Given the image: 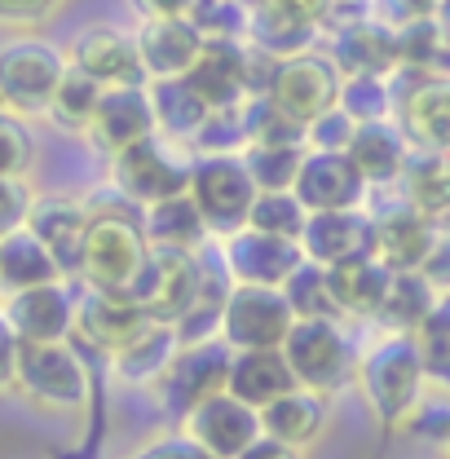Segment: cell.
<instances>
[{
  "mask_svg": "<svg viewBox=\"0 0 450 459\" xmlns=\"http://www.w3.org/2000/svg\"><path fill=\"white\" fill-rule=\"evenodd\" d=\"M221 261H225V270H229L234 283L282 287L309 256H305L300 238H279V234L243 226L221 243Z\"/></svg>",
  "mask_w": 450,
  "mask_h": 459,
  "instance_id": "7c38bea8",
  "label": "cell"
},
{
  "mask_svg": "<svg viewBox=\"0 0 450 459\" xmlns=\"http://www.w3.org/2000/svg\"><path fill=\"white\" fill-rule=\"evenodd\" d=\"M314 36H318V22L309 18H296V13H282V9H270V4H252V31L247 40L265 54H274L279 62L296 54H309L314 49Z\"/></svg>",
  "mask_w": 450,
  "mask_h": 459,
  "instance_id": "e575fe53",
  "label": "cell"
},
{
  "mask_svg": "<svg viewBox=\"0 0 450 459\" xmlns=\"http://www.w3.org/2000/svg\"><path fill=\"white\" fill-rule=\"evenodd\" d=\"M296 327V309L282 296V287H252L234 283L221 314V341L238 349H282Z\"/></svg>",
  "mask_w": 450,
  "mask_h": 459,
  "instance_id": "30bf717a",
  "label": "cell"
},
{
  "mask_svg": "<svg viewBox=\"0 0 450 459\" xmlns=\"http://www.w3.org/2000/svg\"><path fill=\"white\" fill-rule=\"evenodd\" d=\"M424 362H420V349L411 336L389 332L385 341L376 344L362 362H358V389L371 406V415L389 429L402 424H415V411L424 398Z\"/></svg>",
  "mask_w": 450,
  "mask_h": 459,
  "instance_id": "6da1fadb",
  "label": "cell"
},
{
  "mask_svg": "<svg viewBox=\"0 0 450 459\" xmlns=\"http://www.w3.org/2000/svg\"><path fill=\"white\" fill-rule=\"evenodd\" d=\"M282 296L291 300L296 318H344L336 291H332V279H327V265H318V261H305L282 283Z\"/></svg>",
  "mask_w": 450,
  "mask_h": 459,
  "instance_id": "74e56055",
  "label": "cell"
},
{
  "mask_svg": "<svg viewBox=\"0 0 450 459\" xmlns=\"http://www.w3.org/2000/svg\"><path fill=\"white\" fill-rule=\"evenodd\" d=\"M155 318L128 296V291H102V287H84V296H75V332L102 353H119L137 341Z\"/></svg>",
  "mask_w": 450,
  "mask_h": 459,
  "instance_id": "5bb4252c",
  "label": "cell"
},
{
  "mask_svg": "<svg viewBox=\"0 0 450 459\" xmlns=\"http://www.w3.org/2000/svg\"><path fill=\"white\" fill-rule=\"evenodd\" d=\"M160 133V119H155V102H151V84H133V89H107L102 93V107L89 124V142L107 155H124L128 146L146 142Z\"/></svg>",
  "mask_w": 450,
  "mask_h": 459,
  "instance_id": "e0dca14e",
  "label": "cell"
},
{
  "mask_svg": "<svg viewBox=\"0 0 450 459\" xmlns=\"http://www.w3.org/2000/svg\"><path fill=\"white\" fill-rule=\"evenodd\" d=\"M394 274L397 270H389L380 256H353V261L327 265V279H332L340 309L353 314V318H380L385 296L394 287Z\"/></svg>",
  "mask_w": 450,
  "mask_h": 459,
  "instance_id": "83f0119b",
  "label": "cell"
},
{
  "mask_svg": "<svg viewBox=\"0 0 450 459\" xmlns=\"http://www.w3.org/2000/svg\"><path fill=\"white\" fill-rule=\"evenodd\" d=\"M305 221H309V208L296 199V190H261L252 204V217H247L252 230H265L279 238H300Z\"/></svg>",
  "mask_w": 450,
  "mask_h": 459,
  "instance_id": "b9f144b4",
  "label": "cell"
},
{
  "mask_svg": "<svg viewBox=\"0 0 450 459\" xmlns=\"http://www.w3.org/2000/svg\"><path fill=\"white\" fill-rule=\"evenodd\" d=\"M186 18L203 36V45L247 40V31H252V4H243V0H195Z\"/></svg>",
  "mask_w": 450,
  "mask_h": 459,
  "instance_id": "f35d334b",
  "label": "cell"
},
{
  "mask_svg": "<svg viewBox=\"0 0 450 459\" xmlns=\"http://www.w3.org/2000/svg\"><path fill=\"white\" fill-rule=\"evenodd\" d=\"M71 57L40 36H13L0 45V107L13 115H49Z\"/></svg>",
  "mask_w": 450,
  "mask_h": 459,
  "instance_id": "3957f363",
  "label": "cell"
},
{
  "mask_svg": "<svg viewBox=\"0 0 450 459\" xmlns=\"http://www.w3.org/2000/svg\"><path fill=\"white\" fill-rule=\"evenodd\" d=\"M142 230H146L151 247H172V252H203L208 238H212V226L199 212V204L190 199V190L177 195V199L155 204V208H146Z\"/></svg>",
  "mask_w": 450,
  "mask_h": 459,
  "instance_id": "4dcf8cb0",
  "label": "cell"
},
{
  "mask_svg": "<svg viewBox=\"0 0 450 459\" xmlns=\"http://www.w3.org/2000/svg\"><path fill=\"white\" fill-rule=\"evenodd\" d=\"M340 107L353 115L358 124H367V119H389V111H394V89H389V80H380V75H353V80H344Z\"/></svg>",
  "mask_w": 450,
  "mask_h": 459,
  "instance_id": "7bdbcfd3",
  "label": "cell"
},
{
  "mask_svg": "<svg viewBox=\"0 0 450 459\" xmlns=\"http://www.w3.org/2000/svg\"><path fill=\"white\" fill-rule=\"evenodd\" d=\"M102 93L107 89L93 75H84L80 66H71L62 75V84H57L54 102H49V119H54L57 128H66V133H89L93 115L102 107Z\"/></svg>",
  "mask_w": 450,
  "mask_h": 459,
  "instance_id": "8d00e7d4",
  "label": "cell"
},
{
  "mask_svg": "<svg viewBox=\"0 0 450 459\" xmlns=\"http://www.w3.org/2000/svg\"><path fill=\"white\" fill-rule=\"evenodd\" d=\"M420 274L437 287L442 296H450V234H437V243H433V252L424 256Z\"/></svg>",
  "mask_w": 450,
  "mask_h": 459,
  "instance_id": "c3c4849f",
  "label": "cell"
},
{
  "mask_svg": "<svg viewBox=\"0 0 450 459\" xmlns=\"http://www.w3.org/2000/svg\"><path fill=\"white\" fill-rule=\"evenodd\" d=\"M57 0H0V22H36Z\"/></svg>",
  "mask_w": 450,
  "mask_h": 459,
  "instance_id": "f5cc1de1",
  "label": "cell"
},
{
  "mask_svg": "<svg viewBox=\"0 0 450 459\" xmlns=\"http://www.w3.org/2000/svg\"><path fill=\"white\" fill-rule=\"evenodd\" d=\"M402 128L415 151H450V75H428L402 98Z\"/></svg>",
  "mask_w": 450,
  "mask_h": 459,
  "instance_id": "484cf974",
  "label": "cell"
},
{
  "mask_svg": "<svg viewBox=\"0 0 450 459\" xmlns=\"http://www.w3.org/2000/svg\"><path fill=\"white\" fill-rule=\"evenodd\" d=\"M437 300H442V291L428 283L420 270H402V274H394V287H389V296H385L380 323H385L389 332L411 336V332L433 314V305H437Z\"/></svg>",
  "mask_w": 450,
  "mask_h": 459,
  "instance_id": "d590c367",
  "label": "cell"
},
{
  "mask_svg": "<svg viewBox=\"0 0 450 459\" xmlns=\"http://www.w3.org/2000/svg\"><path fill=\"white\" fill-rule=\"evenodd\" d=\"M256 4H270V9H282V13H296V18H309V22H318V27H323L336 0H256Z\"/></svg>",
  "mask_w": 450,
  "mask_h": 459,
  "instance_id": "f907efd6",
  "label": "cell"
},
{
  "mask_svg": "<svg viewBox=\"0 0 450 459\" xmlns=\"http://www.w3.org/2000/svg\"><path fill=\"white\" fill-rule=\"evenodd\" d=\"M229 367H234V349H229L221 336L181 344L177 358L169 362V371L160 376L155 394H160V402H164V411H172V415L186 420L199 402L225 394V385H229Z\"/></svg>",
  "mask_w": 450,
  "mask_h": 459,
  "instance_id": "9c48e42d",
  "label": "cell"
},
{
  "mask_svg": "<svg viewBox=\"0 0 450 459\" xmlns=\"http://www.w3.org/2000/svg\"><path fill=\"white\" fill-rule=\"evenodd\" d=\"M146 261H151V238L142 221H133L128 212H93L80 261L84 283L102 291H128L146 270Z\"/></svg>",
  "mask_w": 450,
  "mask_h": 459,
  "instance_id": "277c9868",
  "label": "cell"
},
{
  "mask_svg": "<svg viewBox=\"0 0 450 459\" xmlns=\"http://www.w3.org/2000/svg\"><path fill=\"white\" fill-rule=\"evenodd\" d=\"M433 243H437V230L428 226L411 204H397V208L376 217V256L397 274L420 270L424 256L433 252Z\"/></svg>",
  "mask_w": 450,
  "mask_h": 459,
  "instance_id": "4316f807",
  "label": "cell"
},
{
  "mask_svg": "<svg viewBox=\"0 0 450 459\" xmlns=\"http://www.w3.org/2000/svg\"><path fill=\"white\" fill-rule=\"evenodd\" d=\"M18 332L13 323L4 318V305H0V394L13 389V376H18Z\"/></svg>",
  "mask_w": 450,
  "mask_h": 459,
  "instance_id": "681fc988",
  "label": "cell"
},
{
  "mask_svg": "<svg viewBox=\"0 0 450 459\" xmlns=\"http://www.w3.org/2000/svg\"><path fill=\"white\" fill-rule=\"evenodd\" d=\"M203 283V256L199 252H172V247H151L146 270L137 274V283L128 287V296L155 318V323H181L199 296Z\"/></svg>",
  "mask_w": 450,
  "mask_h": 459,
  "instance_id": "8fae6325",
  "label": "cell"
},
{
  "mask_svg": "<svg viewBox=\"0 0 450 459\" xmlns=\"http://www.w3.org/2000/svg\"><path fill=\"white\" fill-rule=\"evenodd\" d=\"M71 66H80L84 75H93L102 89H133V84H151L146 62L137 49V36L119 31L111 22H93L71 40Z\"/></svg>",
  "mask_w": 450,
  "mask_h": 459,
  "instance_id": "4fadbf2b",
  "label": "cell"
},
{
  "mask_svg": "<svg viewBox=\"0 0 450 459\" xmlns=\"http://www.w3.org/2000/svg\"><path fill=\"white\" fill-rule=\"evenodd\" d=\"M305 146H261L252 142L243 151V164L252 172L256 190H291L296 177H300V164H305Z\"/></svg>",
  "mask_w": 450,
  "mask_h": 459,
  "instance_id": "60d3db41",
  "label": "cell"
},
{
  "mask_svg": "<svg viewBox=\"0 0 450 459\" xmlns=\"http://www.w3.org/2000/svg\"><path fill=\"white\" fill-rule=\"evenodd\" d=\"M142 459H212V455H208V451H203L195 437H186V433H181V437H169V442L151 446Z\"/></svg>",
  "mask_w": 450,
  "mask_h": 459,
  "instance_id": "816d5d0a",
  "label": "cell"
},
{
  "mask_svg": "<svg viewBox=\"0 0 450 459\" xmlns=\"http://www.w3.org/2000/svg\"><path fill=\"white\" fill-rule=\"evenodd\" d=\"M446 164H450V151H446Z\"/></svg>",
  "mask_w": 450,
  "mask_h": 459,
  "instance_id": "6f0895ef",
  "label": "cell"
},
{
  "mask_svg": "<svg viewBox=\"0 0 450 459\" xmlns=\"http://www.w3.org/2000/svg\"><path fill=\"white\" fill-rule=\"evenodd\" d=\"M367 9H371L376 22H385L394 31H406L415 22L437 18V0H367Z\"/></svg>",
  "mask_w": 450,
  "mask_h": 459,
  "instance_id": "f6af8a7d",
  "label": "cell"
},
{
  "mask_svg": "<svg viewBox=\"0 0 450 459\" xmlns=\"http://www.w3.org/2000/svg\"><path fill=\"white\" fill-rule=\"evenodd\" d=\"M411 155H415V146H411L406 128L394 124V119H367V124H358V133H353V142H349V160L362 169V177H367L371 186L402 181Z\"/></svg>",
  "mask_w": 450,
  "mask_h": 459,
  "instance_id": "cb8c5ba5",
  "label": "cell"
},
{
  "mask_svg": "<svg viewBox=\"0 0 450 459\" xmlns=\"http://www.w3.org/2000/svg\"><path fill=\"white\" fill-rule=\"evenodd\" d=\"M4 318L13 323L18 341H71L75 332V296L66 279L40 283L27 291H9L4 296Z\"/></svg>",
  "mask_w": 450,
  "mask_h": 459,
  "instance_id": "ac0fdd59",
  "label": "cell"
},
{
  "mask_svg": "<svg viewBox=\"0 0 450 459\" xmlns=\"http://www.w3.org/2000/svg\"><path fill=\"white\" fill-rule=\"evenodd\" d=\"M195 0H133L142 18H186Z\"/></svg>",
  "mask_w": 450,
  "mask_h": 459,
  "instance_id": "11a10c76",
  "label": "cell"
},
{
  "mask_svg": "<svg viewBox=\"0 0 450 459\" xmlns=\"http://www.w3.org/2000/svg\"><path fill=\"white\" fill-rule=\"evenodd\" d=\"M31 204H36V195L27 190L22 177H0V238L27 226Z\"/></svg>",
  "mask_w": 450,
  "mask_h": 459,
  "instance_id": "7dc6e473",
  "label": "cell"
},
{
  "mask_svg": "<svg viewBox=\"0 0 450 459\" xmlns=\"http://www.w3.org/2000/svg\"><path fill=\"white\" fill-rule=\"evenodd\" d=\"M411 341L420 349V362H424V376L433 385L450 389V296H442L433 305V314L411 332Z\"/></svg>",
  "mask_w": 450,
  "mask_h": 459,
  "instance_id": "ab89813d",
  "label": "cell"
},
{
  "mask_svg": "<svg viewBox=\"0 0 450 459\" xmlns=\"http://www.w3.org/2000/svg\"><path fill=\"white\" fill-rule=\"evenodd\" d=\"M411 429L424 433V437H433V442H442V446H450V406L446 411H433L428 420H415Z\"/></svg>",
  "mask_w": 450,
  "mask_h": 459,
  "instance_id": "9f6ffc18",
  "label": "cell"
},
{
  "mask_svg": "<svg viewBox=\"0 0 450 459\" xmlns=\"http://www.w3.org/2000/svg\"><path fill=\"white\" fill-rule=\"evenodd\" d=\"M31 164V133L22 115L0 107V177H22Z\"/></svg>",
  "mask_w": 450,
  "mask_h": 459,
  "instance_id": "ee69618b",
  "label": "cell"
},
{
  "mask_svg": "<svg viewBox=\"0 0 450 459\" xmlns=\"http://www.w3.org/2000/svg\"><path fill=\"white\" fill-rule=\"evenodd\" d=\"M186 80L199 89V98H203L212 111L252 98V93H247V40L203 45V54H199L195 71H190Z\"/></svg>",
  "mask_w": 450,
  "mask_h": 459,
  "instance_id": "d4e9b609",
  "label": "cell"
},
{
  "mask_svg": "<svg viewBox=\"0 0 450 459\" xmlns=\"http://www.w3.org/2000/svg\"><path fill=\"white\" fill-rule=\"evenodd\" d=\"M261 429L265 437H279L287 446H309L323 429H327V394H314V389H291L279 402H270L261 411Z\"/></svg>",
  "mask_w": 450,
  "mask_h": 459,
  "instance_id": "1f68e13d",
  "label": "cell"
},
{
  "mask_svg": "<svg viewBox=\"0 0 450 459\" xmlns=\"http://www.w3.org/2000/svg\"><path fill=\"white\" fill-rule=\"evenodd\" d=\"M406 181V204L437 230L450 234V164L442 151H415L402 172Z\"/></svg>",
  "mask_w": 450,
  "mask_h": 459,
  "instance_id": "f546056e",
  "label": "cell"
},
{
  "mask_svg": "<svg viewBox=\"0 0 450 459\" xmlns=\"http://www.w3.org/2000/svg\"><path fill=\"white\" fill-rule=\"evenodd\" d=\"M186 437H195L212 459H238L265 429H261V411L238 402L234 394H217V398L199 402L186 420Z\"/></svg>",
  "mask_w": 450,
  "mask_h": 459,
  "instance_id": "9a60e30c",
  "label": "cell"
},
{
  "mask_svg": "<svg viewBox=\"0 0 450 459\" xmlns=\"http://www.w3.org/2000/svg\"><path fill=\"white\" fill-rule=\"evenodd\" d=\"M332 57H336V66L344 71V80H353V75L394 80L397 71H402V40H397L394 27H385L376 18H362V22H349V27L336 31Z\"/></svg>",
  "mask_w": 450,
  "mask_h": 459,
  "instance_id": "ffe728a7",
  "label": "cell"
},
{
  "mask_svg": "<svg viewBox=\"0 0 450 459\" xmlns=\"http://www.w3.org/2000/svg\"><path fill=\"white\" fill-rule=\"evenodd\" d=\"M137 49L151 80H181L203 54V36L190 27V18H142Z\"/></svg>",
  "mask_w": 450,
  "mask_h": 459,
  "instance_id": "7402d4cb",
  "label": "cell"
},
{
  "mask_svg": "<svg viewBox=\"0 0 450 459\" xmlns=\"http://www.w3.org/2000/svg\"><path fill=\"white\" fill-rule=\"evenodd\" d=\"M353 133H358V119L344 107H336V111H327L323 119L309 124V151H349Z\"/></svg>",
  "mask_w": 450,
  "mask_h": 459,
  "instance_id": "bcb514c9",
  "label": "cell"
},
{
  "mask_svg": "<svg viewBox=\"0 0 450 459\" xmlns=\"http://www.w3.org/2000/svg\"><path fill=\"white\" fill-rule=\"evenodd\" d=\"M367 186L371 181L349 160V151H309L291 190L309 212H340V208H362Z\"/></svg>",
  "mask_w": 450,
  "mask_h": 459,
  "instance_id": "2e32d148",
  "label": "cell"
},
{
  "mask_svg": "<svg viewBox=\"0 0 450 459\" xmlns=\"http://www.w3.org/2000/svg\"><path fill=\"white\" fill-rule=\"evenodd\" d=\"M282 353L300 389H314V394H336L358 376V353L344 336L340 318H296L291 336L282 341Z\"/></svg>",
  "mask_w": 450,
  "mask_h": 459,
  "instance_id": "8992f818",
  "label": "cell"
},
{
  "mask_svg": "<svg viewBox=\"0 0 450 459\" xmlns=\"http://www.w3.org/2000/svg\"><path fill=\"white\" fill-rule=\"evenodd\" d=\"M300 247L318 265H340L353 256H376V217L362 208H340V212H309Z\"/></svg>",
  "mask_w": 450,
  "mask_h": 459,
  "instance_id": "d6986e66",
  "label": "cell"
},
{
  "mask_svg": "<svg viewBox=\"0 0 450 459\" xmlns=\"http://www.w3.org/2000/svg\"><path fill=\"white\" fill-rule=\"evenodd\" d=\"M340 93H344V71L336 66V57L309 49V54H296L287 62H279V75H274L265 98H270L274 111L291 115L296 124L309 128L314 119L336 111Z\"/></svg>",
  "mask_w": 450,
  "mask_h": 459,
  "instance_id": "ba28073f",
  "label": "cell"
},
{
  "mask_svg": "<svg viewBox=\"0 0 450 459\" xmlns=\"http://www.w3.org/2000/svg\"><path fill=\"white\" fill-rule=\"evenodd\" d=\"M190 169L195 160L181 155V142H172L164 133L128 146L124 155L111 160V177L119 186V195L128 204H142V208H155L164 199H177L190 190Z\"/></svg>",
  "mask_w": 450,
  "mask_h": 459,
  "instance_id": "5b68a950",
  "label": "cell"
},
{
  "mask_svg": "<svg viewBox=\"0 0 450 459\" xmlns=\"http://www.w3.org/2000/svg\"><path fill=\"white\" fill-rule=\"evenodd\" d=\"M13 389L31 406L54 411V415H75L89 406L93 380L71 341H22L18 344V376Z\"/></svg>",
  "mask_w": 450,
  "mask_h": 459,
  "instance_id": "7a4b0ae2",
  "label": "cell"
},
{
  "mask_svg": "<svg viewBox=\"0 0 450 459\" xmlns=\"http://www.w3.org/2000/svg\"><path fill=\"white\" fill-rule=\"evenodd\" d=\"M238 459H300V451L287 446V442H279V437H265V433H261Z\"/></svg>",
  "mask_w": 450,
  "mask_h": 459,
  "instance_id": "db71d44e",
  "label": "cell"
},
{
  "mask_svg": "<svg viewBox=\"0 0 450 459\" xmlns=\"http://www.w3.org/2000/svg\"><path fill=\"white\" fill-rule=\"evenodd\" d=\"M291 389H300V380H296V371H291L282 349H238L234 353L225 394H234L238 402L265 411L270 402H279Z\"/></svg>",
  "mask_w": 450,
  "mask_h": 459,
  "instance_id": "603a6c76",
  "label": "cell"
},
{
  "mask_svg": "<svg viewBox=\"0 0 450 459\" xmlns=\"http://www.w3.org/2000/svg\"><path fill=\"white\" fill-rule=\"evenodd\" d=\"M256 195L261 190L243 164V155H199L190 169V199L199 204L212 234H221V238L247 226Z\"/></svg>",
  "mask_w": 450,
  "mask_h": 459,
  "instance_id": "52a82bcc",
  "label": "cell"
},
{
  "mask_svg": "<svg viewBox=\"0 0 450 459\" xmlns=\"http://www.w3.org/2000/svg\"><path fill=\"white\" fill-rule=\"evenodd\" d=\"M151 102H155V119H160V133L181 142V146H195V137L203 133L212 107L199 98V89L181 75V80H151Z\"/></svg>",
  "mask_w": 450,
  "mask_h": 459,
  "instance_id": "d6a6232c",
  "label": "cell"
},
{
  "mask_svg": "<svg viewBox=\"0 0 450 459\" xmlns=\"http://www.w3.org/2000/svg\"><path fill=\"white\" fill-rule=\"evenodd\" d=\"M181 349V336L172 323H151L137 341L128 349H119L111 362H115V376L124 385H160V376L169 371V362L177 358Z\"/></svg>",
  "mask_w": 450,
  "mask_h": 459,
  "instance_id": "836d02e7",
  "label": "cell"
},
{
  "mask_svg": "<svg viewBox=\"0 0 450 459\" xmlns=\"http://www.w3.org/2000/svg\"><path fill=\"white\" fill-rule=\"evenodd\" d=\"M57 279H66V274H62L54 252L45 247V238L31 226H22L0 238V291L4 296L9 291L40 287V283H57Z\"/></svg>",
  "mask_w": 450,
  "mask_h": 459,
  "instance_id": "f1b7e54d",
  "label": "cell"
},
{
  "mask_svg": "<svg viewBox=\"0 0 450 459\" xmlns=\"http://www.w3.org/2000/svg\"><path fill=\"white\" fill-rule=\"evenodd\" d=\"M89 221H93V212H89L80 199H66V195H40V199L31 204V217H27V226L45 238V247L54 252V261L62 265L66 279L80 274Z\"/></svg>",
  "mask_w": 450,
  "mask_h": 459,
  "instance_id": "44dd1931",
  "label": "cell"
}]
</instances>
